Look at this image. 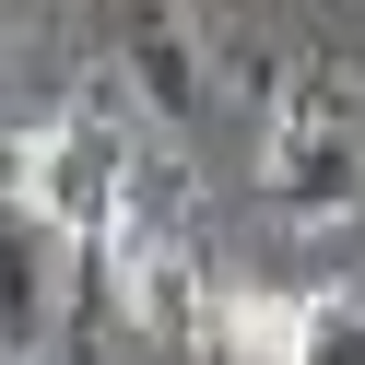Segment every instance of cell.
<instances>
[{
  "label": "cell",
  "instance_id": "cell-5",
  "mask_svg": "<svg viewBox=\"0 0 365 365\" xmlns=\"http://www.w3.org/2000/svg\"><path fill=\"white\" fill-rule=\"evenodd\" d=\"M294 365H365V294H307Z\"/></svg>",
  "mask_w": 365,
  "mask_h": 365
},
{
  "label": "cell",
  "instance_id": "cell-1",
  "mask_svg": "<svg viewBox=\"0 0 365 365\" xmlns=\"http://www.w3.org/2000/svg\"><path fill=\"white\" fill-rule=\"evenodd\" d=\"M130 165H142V153H130L118 106H59V118H36V130H12V142H0V189H12V212L48 224V236H71V247L106 236Z\"/></svg>",
  "mask_w": 365,
  "mask_h": 365
},
{
  "label": "cell",
  "instance_id": "cell-4",
  "mask_svg": "<svg viewBox=\"0 0 365 365\" xmlns=\"http://www.w3.org/2000/svg\"><path fill=\"white\" fill-rule=\"evenodd\" d=\"M294 318H307V294H271V283H212V354L236 365H294Z\"/></svg>",
  "mask_w": 365,
  "mask_h": 365
},
{
  "label": "cell",
  "instance_id": "cell-2",
  "mask_svg": "<svg viewBox=\"0 0 365 365\" xmlns=\"http://www.w3.org/2000/svg\"><path fill=\"white\" fill-rule=\"evenodd\" d=\"M259 189L283 200V224H341V212L365 200V142H354V118L318 106V95H283L271 130H259Z\"/></svg>",
  "mask_w": 365,
  "mask_h": 365
},
{
  "label": "cell",
  "instance_id": "cell-3",
  "mask_svg": "<svg viewBox=\"0 0 365 365\" xmlns=\"http://www.w3.org/2000/svg\"><path fill=\"white\" fill-rule=\"evenodd\" d=\"M130 95H142L153 118H200L212 83H200V36L177 24V12H142V24H130Z\"/></svg>",
  "mask_w": 365,
  "mask_h": 365
}]
</instances>
